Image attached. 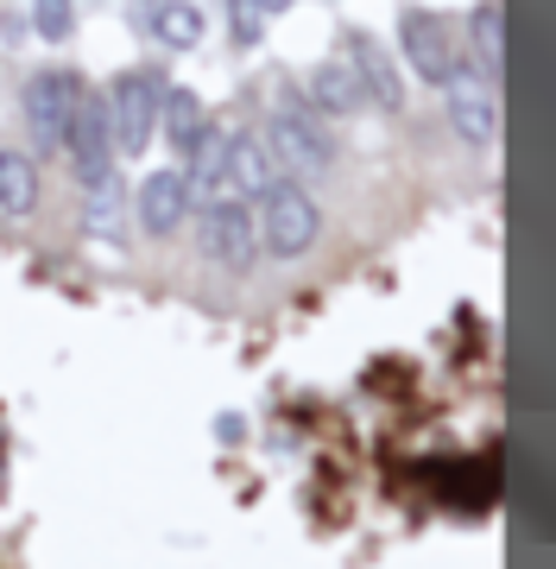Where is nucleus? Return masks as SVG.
<instances>
[{"instance_id":"f257e3e1","label":"nucleus","mask_w":556,"mask_h":569,"mask_svg":"<svg viewBox=\"0 0 556 569\" xmlns=\"http://www.w3.org/2000/svg\"><path fill=\"white\" fill-rule=\"evenodd\" d=\"M253 228H260V253L291 266L316 253V241H323V203L310 197L304 178H279L272 190L253 197Z\"/></svg>"},{"instance_id":"f03ea898","label":"nucleus","mask_w":556,"mask_h":569,"mask_svg":"<svg viewBox=\"0 0 556 569\" xmlns=\"http://www.w3.org/2000/svg\"><path fill=\"white\" fill-rule=\"evenodd\" d=\"M266 146H272V159L285 164V178H323V171H335V133L323 114H310L297 96H285V102L266 114Z\"/></svg>"},{"instance_id":"7ed1b4c3","label":"nucleus","mask_w":556,"mask_h":569,"mask_svg":"<svg viewBox=\"0 0 556 569\" xmlns=\"http://www.w3.org/2000/svg\"><path fill=\"white\" fill-rule=\"evenodd\" d=\"M159 89H165V82L152 77V70H140V63L108 82L102 114H108L114 159H140L145 146H152V127H159Z\"/></svg>"},{"instance_id":"20e7f679","label":"nucleus","mask_w":556,"mask_h":569,"mask_svg":"<svg viewBox=\"0 0 556 569\" xmlns=\"http://www.w3.org/2000/svg\"><path fill=\"white\" fill-rule=\"evenodd\" d=\"M398 51H405V63H412V77L431 82V89H443L449 77L468 70L462 44H455V26L436 20L431 7H405V13H398Z\"/></svg>"},{"instance_id":"39448f33","label":"nucleus","mask_w":556,"mask_h":569,"mask_svg":"<svg viewBox=\"0 0 556 569\" xmlns=\"http://www.w3.org/2000/svg\"><path fill=\"white\" fill-rule=\"evenodd\" d=\"M196 241L203 260L222 272H247L260 260V228H253V197H222V203L196 209Z\"/></svg>"},{"instance_id":"423d86ee","label":"nucleus","mask_w":556,"mask_h":569,"mask_svg":"<svg viewBox=\"0 0 556 569\" xmlns=\"http://www.w3.org/2000/svg\"><path fill=\"white\" fill-rule=\"evenodd\" d=\"M77 96H83V77H70V70H39V77L26 82V127H32V146H39L44 159H58L63 140H70Z\"/></svg>"},{"instance_id":"0eeeda50","label":"nucleus","mask_w":556,"mask_h":569,"mask_svg":"<svg viewBox=\"0 0 556 569\" xmlns=\"http://www.w3.org/2000/svg\"><path fill=\"white\" fill-rule=\"evenodd\" d=\"M63 159L77 171V183H95L102 171H114V140H108V114H102V96L83 82V96L70 108V140H63Z\"/></svg>"},{"instance_id":"6e6552de","label":"nucleus","mask_w":556,"mask_h":569,"mask_svg":"<svg viewBox=\"0 0 556 569\" xmlns=\"http://www.w3.org/2000/svg\"><path fill=\"white\" fill-rule=\"evenodd\" d=\"M443 96H449V127L462 133V146L468 152H487V146L499 140V96L487 77H474V70H462V77L443 82Z\"/></svg>"},{"instance_id":"1a4fd4ad","label":"nucleus","mask_w":556,"mask_h":569,"mask_svg":"<svg viewBox=\"0 0 556 569\" xmlns=\"http://www.w3.org/2000/svg\"><path fill=\"white\" fill-rule=\"evenodd\" d=\"M190 216V178L184 164H165V171H152V178H140V190H133V222H140V234H152V241H165V234H178Z\"/></svg>"},{"instance_id":"9d476101","label":"nucleus","mask_w":556,"mask_h":569,"mask_svg":"<svg viewBox=\"0 0 556 569\" xmlns=\"http://www.w3.org/2000/svg\"><path fill=\"white\" fill-rule=\"evenodd\" d=\"M342 58L354 63V77L367 89V108H380V114H398V108H405V77H398V63H392V51L380 39L348 32V39H342Z\"/></svg>"},{"instance_id":"9b49d317","label":"nucleus","mask_w":556,"mask_h":569,"mask_svg":"<svg viewBox=\"0 0 556 569\" xmlns=\"http://www.w3.org/2000/svg\"><path fill=\"white\" fill-rule=\"evenodd\" d=\"M304 108L310 114H323V121H354L361 108H367V89L354 77L348 58H323L310 70V89H304Z\"/></svg>"},{"instance_id":"f8f14e48","label":"nucleus","mask_w":556,"mask_h":569,"mask_svg":"<svg viewBox=\"0 0 556 569\" xmlns=\"http://www.w3.org/2000/svg\"><path fill=\"white\" fill-rule=\"evenodd\" d=\"M152 133H165V146L178 152V164L203 146V133H209V102L196 96V89H159V127Z\"/></svg>"},{"instance_id":"ddd939ff","label":"nucleus","mask_w":556,"mask_h":569,"mask_svg":"<svg viewBox=\"0 0 556 569\" xmlns=\"http://www.w3.org/2000/svg\"><path fill=\"white\" fill-rule=\"evenodd\" d=\"M32 209H39V159L20 146H0V216L26 222Z\"/></svg>"},{"instance_id":"4468645a","label":"nucleus","mask_w":556,"mask_h":569,"mask_svg":"<svg viewBox=\"0 0 556 569\" xmlns=\"http://www.w3.org/2000/svg\"><path fill=\"white\" fill-rule=\"evenodd\" d=\"M468 70L474 77H487L494 82L499 77V58H506V13H499V0H481L468 13Z\"/></svg>"},{"instance_id":"2eb2a0df","label":"nucleus","mask_w":556,"mask_h":569,"mask_svg":"<svg viewBox=\"0 0 556 569\" xmlns=\"http://www.w3.org/2000/svg\"><path fill=\"white\" fill-rule=\"evenodd\" d=\"M152 39H159V51H196V44L209 39V20L196 0H159L152 7Z\"/></svg>"},{"instance_id":"dca6fc26","label":"nucleus","mask_w":556,"mask_h":569,"mask_svg":"<svg viewBox=\"0 0 556 569\" xmlns=\"http://www.w3.org/2000/svg\"><path fill=\"white\" fill-rule=\"evenodd\" d=\"M285 178V164L272 159V146L260 127H241V140H234V190L241 197H260V190H272V183Z\"/></svg>"},{"instance_id":"f3484780","label":"nucleus","mask_w":556,"mask_h":569,"mask_svg":"<svg viewBox=\"0 0 556 569\" xmlns=\"http://www.w3.org/2000/svg\"><path fill=\"white\" fill-rule=\"evenodd\" d=\"M83 234L89 241H114L121 234V209H127V190H121V171H102L95 183H83Z\"/></svg>"},{"instance_id":"a211bd4d","label":"nucleus","mask_w":556,"mask_h":569,"mask_svg":"<svg viewBox=\"0 0 556 569\" xmlns=\"http://www.w3.org/2000/svg\"><path fill=\"white\" fill-rule=\"evenodd\" d=\"M32 32L44 44H63L77 32V0H32Z\"/></svg>"},{"instance_id":"6ab92c4d","label":"nucleus","mask_w":556,"mask_h":569,"mask_svg":"<svg viewBox=\"0 0 556 569\" xmlns=\"http://www.w3.org/2000/svg\"><path fill=\"white\" fill-rule=\"evenodd\" d=\"M228 39H234V51H260V39H266L260 0H228Z\"/></svg>"},{"instance_id":"aec40b11","label":"nucleus","mask_w":556,"mask_h":569,"mask_svg":"<svg viewBox=\"0 0 556 569\" xmlns=\"http://www.w3.org/2000/svg\"><path fill=\"white\" fill-rule=\"evenodd\" d=\"M291 7H297V0H260V13H266V20H279V13H291Z\"/></svg>"}]
</instances>
